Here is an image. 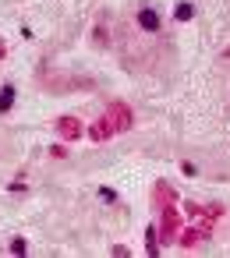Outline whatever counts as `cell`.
I'll use <instances>...</instances> for the list:
<instances>
[{
    "label": "cell",
    "instance_id": "obj_3",
    "mask_svg": "<svg viewBox=\"0 0 230 258\" xmlns=\"http://www.w3.org/2000/svg\"><path fill=\"white\" fill-rule=\"evenodd\" d=\"M15 103V85H4V92H0V113H8Z\"/></svg>",
    "mask_w": 230,
    "mask_h": 258
},
{
    "label": "cell",
    "instance_id": "obj_2",
    "mask_svg": "<svg viewBox=\"0 0 230 258\" xmlns=\"http://www.w3.org/2000/svg\"><path fill=\"white\" fill-rule=\"evenodd\" d=\"M174 18H177V22H191V18H195V4H191V0H181L177 11H174Z\"/></svg>",
    "mask_w": 230,
    "mask_h": 258
},
{
    "label": "cell",
    "instance_id": "obj_1",
    "mask_svg": "<svg viewBox=\"0 0 230 258\" xmlns=\"http://www.w3.org/2000/svg\"><path fill=\"white\" fill-rule=\"evenodd\" d=\"M135 29H138L142 36H159V32H163L159 11H156V8H138V11H135Z\"/></svg>",
    "mask_w": 230,
    "mask_h": 258
}]
</instances>
